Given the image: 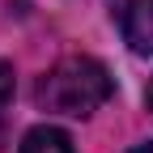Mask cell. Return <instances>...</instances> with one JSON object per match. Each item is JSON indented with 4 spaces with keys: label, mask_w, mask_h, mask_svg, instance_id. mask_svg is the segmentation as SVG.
<instances>
[{
    "label": "cell",
    "mask_w": 153,
    "mask_h": 153,
    "mask_svg": "<svg viewBox=\"0 0 153 153\" xmlns=\"http://www.w3.org/2000/svg\"><path fill=\"white\" fill-rule=\"evenodd\" d=\"M111 72L94 60V55H64L55 68L43 72L34 98L43 111H55V115H76L85 119L94 115L106 98H111Z\"/></svg>",
    "instance_id": "cell-1"
},
{
    "label": "cell",
    "mask_w": 153,
    "mask_h": 153,
    "mask_svg": "<svg viewBox=\"0 0 153 153\" xmlns=\"http://www.w3.org/2000/svg\"><path fill=\"white\" fill-rule=\"evenodd\" d=\"M119 13V30L132 51L153 55V0H115Z\"/></svg>",
    "instance_id": "cell-2"
},
{
    "label": "cell",
    "mask_w": 153,
    "mask_h": 153,
    "mask_svg": "<svg viewBox=\"0 0 153 153\" xmlns=\"http://www.w3.org/2000/svg\"><path fill=\"white\" fill-rule=\"evenodd\" d=\"M22 153H72V136L64 128H51V123L30 128L22 140Z\"/></svg>",
    "instance_id": "cell-3"
},
{
    "label": "cell",
    "mask_w": 153,
    "mask_h": 153,
    "mask_svg": "<svg viewBox=\"0 0 153 153\" xmlns=\"http://www.w3.org/2000/svg\"><path fill=\"white\" fill-rule=\"evenodd\" d=\"M9 98H13V68L0 60V111L9 106Z\"/></svg>",
    "instance_id": "cell-4"
},
{
    "label": "cell",
    "mask_w": 153,
    "mask_h": 153,
    "mask_svg": "<svg viewBox=\"0 0 153 153\" xmlns=\"http://www.w3.org/2000/svg\"><path fill=\"white\" fill-rule=\"evenodd\" d=\"M132 153H153V145H140V149H132Z\"/></svg>",
    "instance_id": "cell-5"
},
{
    "label": "cell",
    "mask_w": 153,
    "mask_h": 153,
    "mask_svg": "<svg viewBox=\"0 0 153 153\" xmlns=\"http://www.w3.org/2000/svg\"><path fill=\"white\" fill-rule=\"evenodd\" d=\"M149 111H153V81H149Z\"/></svg>",
    "instance_id": "cell-6"
}]
</instances>
